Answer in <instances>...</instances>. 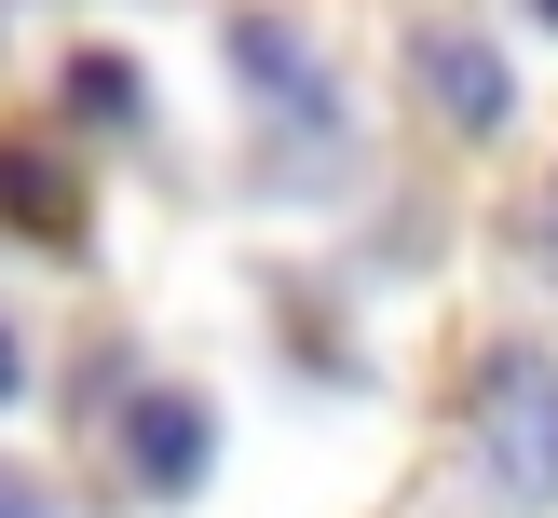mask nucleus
<instances>
[{
	"label": "nucleus",
	"instance_id": "1",
	"mask_svg": "<svg viewBox=\"0 0 558 518\" xmlns=\"http://www.w3.org/2000/svg\"><path fill=\"white\" fill-rule=\"evenodd\" d=\"M477 478L518 518H558V369L545 354H505L477 382Z\"/></svg>",
	"mask_w": 558,
	"mask_h": 518
},
{
	"label": "nucleus",
	"instance_id": "2",
	"mask_svg": "<svg viewBox=\"0 0 558 518\" xmlns=\"http://www.w3.org/2000/svg\"><path fill=\"white\" fill-rule=\"evenodd\" d=\"M409 82H423V96L450 109L463 136H490V123L518 109V96H505V55H490L477 27H423V41H409Z\"/></svg>",
	"mask_w": 558,
	"mask_h": 518
},
{
	"label": "nucleus",
	"instance_id": "3",
	"mask_svg": "<svg viewBox=\"0 0 558 518\" xmlns=\"http://www.w3.org/2000/svg\"><path fill=\"white\" fill-rule=\"evenodd\" d=\"M123 450H136V491H191V478L218 463V423H205L191 396H136V409H123Z\"/></svg>",
	"mask_w": 558,
	"mask_h": 518
},
{
	"label": "nucleus",
	"instance_id": "4",
	"mask_svg": "<svg viewBox=\"0 0 558 518\" xmlns=\"http://www.w3.org/2000/svg\"><path fill=\"white\" fill-rule=\"evenodd\" d=\"M0 218H14V232H41V245H69V232H82L69 164H54V150H27V136H0Z\"/></svg>",
	"mask_w": 558,
	"mask_h": 518
},
{
	"label": "nucleus",
	"instance_id": "5",
	"mask_svg": "<svg viewBox=\"0 0 558 518\" xmlns=\"http://www.w3.org/2000/svg\"><path fill=\"white\" fill-rule=\"evenodd\" d=\"M232 55L259 69V96H272V109H314V123H327V69H314V41H287L272 14H245V27H232Z\"/></svg>",
	"mask_w": 558,
	"mask_h": 518
},
{
	"label": "nucleus",
	"instance_id": "6",
	"mask_svg": "<svg viewBox=\"0 0 558 518\" xmlns=\"http://www.w3.org/2000/svg\"><path fill=\"white\" fill-rule=\"evenodd\" d=\"M69 109H96V123H136V69H123V55H82V69H69Z\"/></svg>",
	"mask_w": 558,
	"mask_h": 518
},
{
	"label": "nucleus",
	"instance_id": "7",
	"mask_svg": "<svg viewBox=\"0 0 558 518\" xmlns=\"http://www.w3.org/2000/svg\"><path fill=\"white\" fill-rule=\"evenodd\" d=\"M0 518H41V491H27V478H0Z\"/></svg>",
	"mask_w": 558,
	"mask_h": 518
},
{
	"label": "nucleus",
	"instance_id": "8",
	"mask_svg": "<svg viewBox=\"0 0 558 518\" xmlns=\"http://www.w3.org/2000/svg\"><path fill=\"white\" fill-rule=\"evenodd\" d=\"M0 396H14V341H0Z\"/></svg>",
	"mask_w": 558,
	"mask_h": 518
},
{
	"label": "nucleus",
	"instance_id": "9",
	"mask_svg": "<svg viewBox=\"0 0 558 518\" xmlns=\"http://www.w3.org/2000/svg\"><path fill=\"white\" fill-rule=\"evenodd\" d=\"M532 14H545V27H558V0H532Z\"/></svg>",
	"mask_w": 558,
	"mask_h": 518
}]
</instances>
